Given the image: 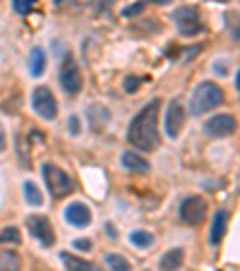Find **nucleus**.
<instances>
[{
  "instance_id": "20",
  "label": "nucleus",
  "mask_w": 240,
  "mask_h": 271,
  "mask_svg": "<svg viewBox=\"0 0 240 271\" xmlns=\"http://www.w3.org/2000/svg\"><path fill=\"white\" fill-rule=\"evenodd\" d=\"M130 243L135 245V247H139V250H147V247L154 245V235L149 233V230H132L130 233Z\"/></svg>"
},
{
  "instance_id": "32",
  "label": "nucleus",
  "mask_w": 240,
  "mask_h": 271,
  "mask_svg": "<svg viewBox=\"0 0 240 271\" xmlns=\"http://www.w3.org/2000/svg\"><path fill=\"white\" fill-rule=\"evenodd\" d=\"M5 146V142H3V127H0V149Z\"/></svg>"
},
{
  "instance_id": "28",
  "label": "nucleus",
  "mask_w": 240,
  "mask_h": 271,
  "mask_svg": "<svg viewBox=\"0 0 240 271\" xmlns=\"http://www.w3.org/2000/svg\"><path fill=\"white\" fill-rule=\"evenodd\" d=\"M94 5V10L96 12H108V10L113 8V0H89Z\"/></svg>"
},
{
  "instance_id": "29",
  "label": "nucleus",
  "mask_w": 240,
  "mask_h": 271,
  "mask_svg": "<svg viewBox=\"0 0 240 271\" xmlns=\"http://www.w3.org/2000/svg\"><path fill=\"white\" fill-rule=\"evenodd\" d=\"M74 247L87 252V250H92V240H87V238H79V240H74Z\"/></svg>"
},
{
  "instance_id": "15",
  "label": "nucleus",
  "mask_w": 240,
  "mask_h": 271,
  "mask_svg": "<svg viewBox=\"0 0 240 271\" xmlns=\"http://www.w3.org/2000/svg\"><path fill=\"white\" fill-rule=\"evenodd\" d=\"M185 262V250L183 247H171L168 252H164V257L158 259V269L161 271H178Z\"/></svg>"
},
{
  "instance_id": "16",
  "label": "nucleus",
  "mask_w": 240,
  "mask_h": 271,
  "mask_svg": "<svg viewBox=\"0 0 240 271\" xmlns=\"http://www.w3.org/2000/svg\"><path fill=\"white\" fill-rule=\"evenodd\" d=\"M0 271H22V257L15 250H0Z\"/></svg>"
},
{
  "instance_id": "23",
  "label": "nucleus",
  "mask_w": 240,
  "mask_h": 271,
  "mask_svg": "<svg viewBox=\"0 0 240 271\" xmlns=\"http://www.w3.org/2000/svg\"><path fill=\"white\" fill-rule=\"evenodd\" d=\"M22 243V233L17 226H5L0 230V245H19Z\"/></svg>"
},
{
  "instance_id": "17",
  "label": "nucleus",
  "mask_w": 240,
  "mask_h": 271,
  "mask_svg": "<svg viewBox=\"0 0 240 271\" xmlns=\"http://www.w3.org/2000/svg\"><path fill=\"white\" fill-rule=\"evenodd\" d=\"M60 262L65 264L67 271H94V264L87 262V259H79L74 254H67V252H60Z\"/></svg>"
},
{
  "instance_id": "30",
  "label": "nucleus",
  "mask_w": 240,
  "mask_h": 271,
  "mask_svg": "<svg viewBox=\"0 0 240 271\" xmlns=\"http://www.w3.org/2000/svg\"><path fill=\"white\" fill-rule=\"evenodd\" d=\"M70 132H72V135H79V120H77V115L70 118Z\"/></svg>"
},
{
  "instance_id": "10",
  "label": "nucleus",
  "mask_w": 240,
  "mask_h": 271,
  "mask_svg": "<svg viewBox=\"0 0 240 271\" xmlns=\"http://www.w3.org/2000/svg\"><path fill=\"white\" fill-rule=\"evenodd\" d=\"M27 230L34 235L44 247H51V245L56 243V233H53L51 221H48L46 216H41V214H31V216L27 218Z\"/></svg>"
},
{
  "instance_id": "2",
  "label": "nucleus",
  "mask_w": 240,
  "mask_h": 271,
  "mask_svg": "<svg viewBox=\"0 0 240 271\" xmlns=\"http://www.w3.org/2000/svg\"><path fill=\"white\" fill-rule=\"evenodd\" d=\"M223 101V89L216 84V82H202L197 84L192 91V99H190V113L192 115H202V113H209L216 106H221Z\"/></svg>"
},
{
  "instance_id": "27",
  "label": "nucleus",
  "mask_w": 240,
  "mask_h": 271,
  "mask_svg": "<svg viewBox=\"0 0 240 271\" xmlns=\"http://www.w3.org/2000/svg\"><path fill=\"white\" fill-rule=\"evenodd\" d=\"M228 27H231L233 38L240 41V15H228Z\"/></svg>"
},
{
  "instance_id": "5",
  "label": "nucleus",
  "mask_w": 240,
  "mask_h": 271,
  "mask_svg": "<svg viewBox=\"0 0 240 271\" xmlns=\"http://www.w3.org/2000/svg\"><path fill=\"white\" fill-rule=\"evenodd\" d=\"M178 216L185 226H199L207 218V199L199 195H187L178 207Z\"/></svg>"
},
{
  "instance_id": "1",
  "label": "nucleus",
  "mask_w": 240,
  "mask_h": 271,
  "mask_svg": "<svg viewBox=\"0 0 240 271\" xmlns=\"http://www.w3.org/2000/svg\"><path fill=\"white\" fill-rule=\"evenodd\" d=\"M158 110H161V101L151 99L144 108L137 110V115L132 118L128 130L130 144L137 151H154L161 144V135H158Z\"/></svg>"
},
{
  "instance_id": "33",
  "label": "nucleus",
  "mask_w": 240,
  "mask_h": 271,
  "mask_svg": "<svg viewBox=\"0 0 240 271\" xmlns=\"http://www.w3.org/2000/svg\"><path fill=\"white\" fill-rule=\"evenodd\" d=\"M223 3H228V0H223Z\"/></svg>"
},
{
  "instance_id": "6",
  "label": "nucleus",
  "mask_w": 240,
  "mask_h": 271,
  "mask_svg": "<svg viewBox=\"0 0 240 271\" xmlns=\"http://www.w3.org/2000/svg\"><path fill=\"white\" fill-rule=\"evenodd\" d=\"M173 22H176V29L180 36H197L199 31H202V17H199V12L197 8L192 5H183V8H178L173 12Z\"/></svg>"
},
{
  "instance_id": "26",
  "label": "nucleus",
  "mask_w": 240,
  "mask_h": 271,
  "mask_svg": "<svg viewBox=\"0 0 240 271\" xmlns=\"http://www.w3.org/2000/svg\"><path fill=\"white\" fill-rule=\"evenodd\" d=\"M144 8H147V0H137V3H132L130 8L123 10V17H135V15H139Z\"/></svg>"
},
{
  "instance_id": "24",
  "label": "nucleus",
  "mask_w": 240,
  "mask_h": 271,
  "mask_svg": "<svg viewBox=\"0 0 240 271\" xmlns=\"http://www.w3.org/2000/svg\"><path fill=\"white\" fill-rule=\"evenodd\" d=\"M142 84H144V77H137V74H130L128 80L123 82V89L128 91V94H135V91H137L139 87H142Z\"/></svg>"
},
{
  "instance_id": "8",
  "label": "nucleus",
  "mask_w": 240,
  "mask_h": 271,
  "mask_svg": "<svg viewBox=\"0 0 240 271\" xmlns=\"http://www.w3.org/2000/svg\"><path fill=\"white\" fill-rule=\"evenodd\" d=\"M238 130V120L231 113H216L204 123V132L214 139H223V137H231Z\"/></svg>"
},
{
  "instance_id": "4",
  "label": "nucleus",
  "mask_w": 240,
  "mask_h": 271,
  "mask_svg": "<svg viewBox=\"0 0 240 271\" xmlns=\"http://www.w3.org/2000/svg\"><path fill=\"white\" fill-rule=\"evenodd\" d=\"M60 87H63V91L67 94V96H77L84 87L82 70H79L77 60H74L70 53L65 55L63 65H60Z\"/></svg>"
},
{
  "instance_id": "12",
  "label": "nucleus",
  "mask_w": 240,
  "mask_h": 271,
  "mask_svg": "<svg viewBox=\"0 0 240 271\" xmlns=\"http://www.w3.org/2000/svg\"><path fill=\"white\" fill-rule=\"evenodd\" d=\"M120 166L130 173H149V168H151L147 159L139 151H135V149H128V151L120 154Z\"/></svg>"
},
{
  "instance_id": "3",
  "label": "nucleus",
  "mask_w": 240,
  "mask_h": 271,
  "mask_svg": "<svg viewBox=\"0 0 240 271\" xmlns=\"http://www.w3.org/2000/svg\"><path fill=\"white\" fill-rule=\"evenodd\" d=\"M41 175H44V180H46L48 195L53 199H63L74 190L72 178L67 175V171H63L56 163H44V166H41Z\"/></svg>"
},
{
  "instance_id": "11",
  "label": "nucleus",
  "mask_w": 240,
  "mask_h": 271,
  "mask_svg": "<svg viewBox=\"0 0 240 271\" xmlns=\"http://www.w3.org/2000/svg\"><path fill=\"white\" fill-rule=\"evenodd\" d=\"M63 216H65V221H67L70 226L87 228L89 223H92V209L87 207V204H82V202H72V204L63 211Z\"/></svg>"
},
{
  "instance_id": "14",
  "label": "nucleus",
  "mask_w": 240,
  "mask_h": 271,
  "mask_svg": "<svg viewBox=\"0 0 240 271\" xmlns=\"http://www.w3.org/2000/svg\"><path fill=\"white\" fill-rule=\"evenodd\" d=\"M226 226H228V211L226 209H219L214 214V221H212V228H209V243L212 245H219L226 235Z\"/></svg>"
},
{
  "instance_id": "7",
  "label": "nucleus",
  "mask_w": 240,
  "mask_h": 271,
  "mask_svg": "<svg viewBox=\"0 0 240 271\" xmlns=\"http://www.w3.org/2000/svg\"><path fill=\"white\" fill-rule=\"evenodd\" d=\"M31 108L36 110V115L44 118V120H56L58 118V101L53 96V91L44 87V84L31 91Z\"/></svg>"
},
{
  "instance_id": "9",
  "label": "nucleus",
  "mask_w": 240,
  "mask_h": 271,
  "mask_svg": "<svg viewBox=\"0 0 240 271\" xmlns=\"http://www.w3.org/2000/svg\"><path fill=\"white\" fill-rule=\"evenodd\" d=\"M185 120H187V113H185L183 103H180L178 99H173L171 103H168L166 115H164V127H166V135L171 137V139H176V137L183 132Z\"/></svg>"
},
{
  "instance_id": "22",
  "label": "nucleus",
  "mask_w": 240,
  "mask_h": 271,
  "mask_svg": "<svg viewBox=\"0 0 240 271\" xmlns=\"http://www.w3.org/2000/svg\"><path fill=\"white\" fill-rule=\"evenodd\" d=\"M106 266H108L111 271H132L130 262L123 257V254H118V252L106 254Z\"/></svg>"
},
{
  "instance_id": "31",
  "label": "nucleus",
  "mask_w": 240,
  "mask_h": 271,
  "mask_svg": "<svg viewBox=\"0 0 240 271\" xmlns=\"http://www.w3.org/2000/svg\"><path fill=\"white\" fill-rule=\"evenodd\" d=\"M235 89L240 91V72H238V77H235Z\"/></svg>"
},
{
  "instance_id": "18",
  "label": "nucleus",
  "mask_w": 240,
  "mask_h": 271,
  "mask_svg": "<svg viewBox=\"0 0 240 271\" xmlns=\"http://www.w3.org/2000/svg\"><path fill=\"white\" fill-rule=\"evenodd\" d=\"M44 70H46V53H44V48H34L29 58V72L34 77H41Z\"/></svg>"
},
{
  "instance_id": "19",
  "label": "nucleus",
  "mask_w": 240,
  "mask_h": 271,
  "mask_svg": "<svg viewBox=\"0 0 240 271\" xmlns=\"http://www.w3.org/2000/svg\"><path fill=\"white\" fill-rule=\"evenodd\" d=\"M22 190H24V199H27V204H31V207H41V204H44L41 190H38V187L31 180H24Z\"/></svg>"
},
{
  "instance_id": "21",
  "label": "nucleus",
  "mask_w": 240,
  "mask_h": 271,
  "mask_svg": "<svg viewBox=\"0 0 240 271\" xmlns=\"http://www.w3.org/2000/svg\"><path fill=\"white\" fill-rule=\"evenodd\" d=\"M58 12H79L89 5V0H53Z\"/></svg>"
},
{
  "instance_id": "25",
  "label": "nucleus",
  "mask_w": 240,
  "mask_h": 271,
  "mask_svg": "<svg viewBox=\"0 0 240 271\" xmlns=\"http://www.w3.org/2000/svg\"><path fill=\"white\" fill-rule=\"evenodd\" d=\"M34 3H36V0H12V10H15L17 15H27L29 10L34 8Z\"/></svg>"
},
{
  "instance_id": "13",
  "label": "nucleus",
  "mask_w": 240,
  "mask_h": 271,
  "mask_svg": "<svg viewBox=\"0 0 240 271\" xmlns=\"http://www.w3.org/2000/svg\"><path fill=\"white\" fill-rule=\"evenodd\" d=\"M87 118H89V127H92L94 132H101V130H106L108 123H111V110L106 108V106L94 103V106H89V110H87Z\"/></svg>"
}]
</instances>
